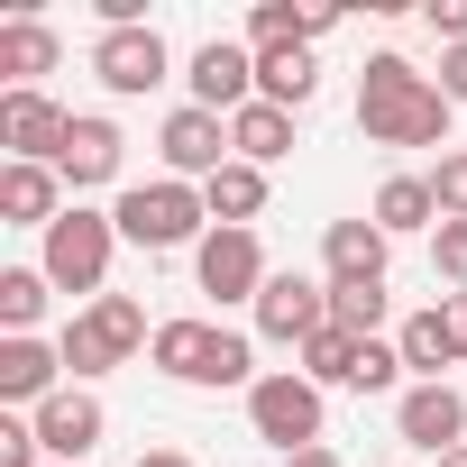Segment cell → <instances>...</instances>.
I'll use <instances>...</instances> for the list:
<instances>
[{"instance_id": "cell-1", "label": "cell", "mask_w": 467, "mask_h": 467, "mask_svg": "<svg viewBox=\"0 0 467 467\" xmlns=\"http://www.w3.org/2000/svg\"><path fill=\"white\" fill-rule=\"evenodd\" d=\"M449 110L458 101L431 74H412L403 56H367V74H358V129L376 147H449Z\"/></svg>"}, {"instance_id": "cell-2", "label": "cell", "mask_w": 467, "mask_h": 467, "mask_svg": "<svg viewBox=\"0 0 467 467\" xmlns=\"http://www.w3.org/2000/svg\"><path fill=\"white\" fill-rule=\"evenodd\" d=\"M147 358H156L174 385H202V394H220V385H257L248 330H220V321H156Z\"/></svg>"}, {"instance_id": "cell-3", "label": "cell", "mask_w": 467, "mask_h": 467, "mask_svg": "<svg viewBox=\"0 0 467 467\" xmlns=\"http://www.w3.org/2000/svg\"><path fill=\"white\" fill-rule=\"evenodd\" d=\"M110 220H119V239L147 248V257H165V248H202V239H211V202H202V183H174V174L129 183V192L110 202Z\"/></svg>"}, {"instance_id": "cell-4", "label": "cell", "mask_w": 467, "mask_h": 467, "mask_svg": "<svg viewBox=\"0 0 467 467\" xmlns=\"http://www.w3.org/2000/svg\"><path fill=\"white\" fill-rule=\"evenodd\" d=\"M156 330H147V312L129 303V294H101V303H83L74 321H65V367H74V385H92V376H110V367H129L138 348H147Z\"/></svg>"}, {"instance_id": "cell-5", "label": "cell", "mask_w": 467, "mask_h": 467, "mask_svg": "<svg viewBox=\"0 0 467 467\" xmlns=\"http://www.w3.org/2000/svg\"><path fill=\"white\" fill-rule=\"evenodd\" d=\"M110 257H119V220L74 202V211L47 229V257H37V266H47L56 294H92V303H101V294H110Z\"/></svg>"}, {"instance_id": "cell-6", "label": "cell", "mask_w": 467, "mask_h": 467, "mask_svg": "<svg viewBox=\"0 0 467 467\" xmlns=\"http://www.w3.org/2000/svg\"><path fill=\"white\" fill-rule=\"evenodd\" d=\"M248 431L275 440L285 458H294V449H321V385H312L303 367L257 376V385H248Z\"/></svg>"}, {"instance_id": "cell-7", "label": "cell", "mask_w": 467, "mask_h": 467, "mask_svg": "<svg viewBox=\"0 0 467 467\" xmlns=\"http://www.w3.org/2000/svg\"><path fill=\"white\" fill-rule=\"evenodd\" d=\"M266 248H257V229H211V239L192 248V285L211 294V303H248L257 312V294H266Z\"/></svg>"}, {"instance_id": "cell-8", "label": "cell", "mask_w": 467, "mask_h": 467, "mask_svg": "<svg viewBox=\"0 0 467 467\" xmlns=\"http://www.w3.org/2000/svg\"><path fill=\"white\" fill-rule=\"evenodd\" d=\"M92 74H101V92L138 101V92L174 83V56H165V37L138 19V28H101V37H92Z\"/></svg>"}, {"instance_id": "cell-9", "label": "cell", "mask_w": 467, "mask_h": 467, "mask_svg": "<svg viewBox=\"0 0 467 467\" xmlns=\"http://www.w3.org/2000/svg\"><path fill=\"white\" fill-rule=\"evenodd\" d=\"M394 440L421 449V458L467 449V394H458L449 376H440V385H403V394H394Z\"/></svg>"}, {"instance_id": "cell-10", "label": "cell", "mask_w": 467, "mask_h": 467, "mask_svg": "<svg viewBox=\"0 0 467 467\" xmlns=\"http://www.w3.org/2000/svg\"><path fill=\"white\" fill-rule=\"evenodd\" d=\"M156 156H165V174H174V183H211L239 147H229V119H220V110H192V101H183V110H165Z\"/></svg>"}, {"instance_id": "cell-11", "label": "cell", "mask_w": 467, "mask_h": 467, "mask_svg": "<svg viewBox=\"0 0 467 467\" xmlns=\"http://www.w3.org/2000/svg\"><path fill=\"white\" fill-rule=\"evenodd\" d=\"M330 330V285H312V275H266V294H257V339H275V348H312Z\"/></svg>"}, {"instance_id": "cell-12", "label": "cell", "mask_w": 467, "mask_h": 467, "mask_svg": "<svg viewBox=\"0 0 467 467\" xmlns=\"http://www.w3.org/2000/svg\"><path fill=\"white\" fill-rule=\"evenodd\" d=\"M28 421H37V440H47V458H56V467H83V458L110 440V412H101V394H92V385H65V394H47Z\"/></svg>"}, {"instance_id": "cell-13", "label": "cell", "mask_w": 467, "mask_h": 467, "mask_svg": "<svg viewBox=\"0 0 467 467\" xmlns=\"http://www.w3.org/2000/svg\"><path fill=\"white\" fill-rule=\"evenodd\" d=\"M192 110H220V119H239L248 101H257V56L248 47H229V37H211V47H192Z\"/></svg>"}, {"instance_id": "cell-14", "label": "cell", "mask_w": 467, "mask_h": 467, "mask_svg": "<svg viewBox=\"0 0 467 467\" xmlns=\"http://www.w3.org/2000/svg\"><path fill=\"white\" fill-rule=\"evenodd\" d=\"M65 110L47 92H0V147H10V165H56L65 156Z\"/></svg>"}, {"instance_id": "cell-15", "label": "cell", "mask_w": 467, "mask_h": 467, "mask_svg": "<svg viewBox=\"0 0 467 467\" xmlns=\"http://www.w3.org/2000/svg\"><path fill=\"white\" fill-rule=\"evenodd\" d=\"M119 156H129L119 119H101V110H74V129H65V156H56V174H65L74 192H92V183H110V174H119Z\"/></svg>"}, {"instance_id": "cell-16", "label": "cell", "mask_w": 467, "mask_h": 467, "mask_svg": "<svg viewBox=\"0 0 467 467\" xmlns=\"http://www.w3.org/2000/svg\"><path fill=\"white\" fill-rule=\"evenodd\" d=\"M385 257H394V239H385L376 220H330V229H321L330 285H385Z\"/></svg>"}, {"instance_id": "cell-17", "label": "cell", "mask_w": 467, "mask_h": 467, "mask_svg": "<svg viewBox=\"0 0 467 467\" xmlns=\"http://www.w3.org/2000/svg\"><path fill=\"white\" fill-rule=\"evenodd\" d=\"M74 202H65V174L56 165H0V220L10 229H56Z\"/></svg>"}, {"instance_id": "cell-18", "label": "cell", "mask_w": 467, "mask_h": 467, "mask_svg": "<svg viewBox=\"0 0 467 467\" xmlns=\"http://www.w3.org/2000/svg\"><path fill=\"white\" fill-rule=\"evenodd\" d=\"M47 394H65V348H47V339H0V403H47Z\"/></svg>"}, {"instance_id": "cell-19", "label": "cell", "mask_w": 467, "mask_h": 467, "mask_svg": "<svg viewBox=\"0 0 467 467\" xmlns=\"http://www.w3.org/2000/svg\"><path fill=\"white\" fill-rule=\"evenodd\" d=\"M339 28V10H294V0H257L248 10V56H275V47H321Z\"/></svg>"}, {"instance_id": "cell-20", "label": "cell", "mask_w": 467, "mask_h": 467, "mask_svg": "<svg viewBox=\"0 0 467 467\" xmlns=\"http://www.w3.org/2000/svg\"><path fill=\"white\" fill-rule=\"evenodd\" d=\"M202 202H211V229H257V211H266V165H239V156H229V165L202 183Z\"/></svg>"}, {"instance_id": "cell-21", "label": "cell", "mask_w": 467, "mask_h": 467, "mask_svg": "<svg viewBox=\"0 0 467 467\" xmlns=\"http://www.w3.org/2000/svg\"><path fill=\"white\" fill-rule=\"evenodd\" d=\"M56 56H65V37L47 19H10L0 28V74H10V92H37V74H56Z\"/></svg>"}, {"instance_id": "cell-22", "label": "cell", "mask_w": 467, "mask_h": 467, "mask_svg": "<svg viewBox=\"0 0 467 467\" xmlns=\"http://www.w3.org/2000/svg\"><path fill=\"white\" fill-rule=\"evenodd\" d=\"M385 239H412V229H440V202H431V174H385L376 183V211H367Z\"/></svg>"}, {"instance_id": "cell-23", "label": "cell", "mask_w": 467, "mask_h": 467, "mask_svg": "<svg viewBox=\"0 0 467 467\" xmlns=\"http://www.w3.org/2000/svg\"><path fill=\"white\" fill-rule=\"evenodd\" d=\"M229 147H239V165H275V156H294V110L248 101L239 119H229Z\"/></svg>"}, {"instance_id": "cell-24", "label": "cell", "mask_w": 467, "mask_h": 467, "mask_svg": "<svg viewBox=\"0 0 467 467\" xmlns=\"http://www.w3.org/2000/svg\"><path fill=\"white\" fill-rule=\"evenodd\" d=\"M47 266H0V339H37L47 321Z\"/></svg>"}, {"instance_id": "cell-25", "label": "cell", "mask_w": 467, "mask_h": 467, "mask_svg": "<svg viewBox=\"0 0 467 467\" xmlns=\"http://www.w3.org/2000/svg\"><path fill=\"white\" fill-rule=\"evenodd\" d=\"M321 92V74H312V47H275V56H257V101H275V110H303Z\"/></svg>"}, {"instance_id": "cell-26", "label": "cell", "mask_w": 467, "mask_h": 467, "mask_svg": "<svg viewBox=\"0 0 467 467\" xmlns=\"http://www.w3.org/2000/svg\"><path fill=\"white\" fill-rule=\"evenodd\" d=\"M394 348H403V376H412V385H440V367H458V358H449V330H440V303L412 312V321L394 330Z\"/></svg>"}, {"instance_id": "cell-27", "label": "cell", "mask_w": 467, "mask_h": 467, "mask_svg": "<svg viewBox=\"0 0 467 467\" xmlns=\"http://www.w3.org/2000/svg\"><path fill=\"white\" fill-rule=\"evenodd\" d=\"M358 358H367V339H348V330H321L312 348H294V367L330 394V385H358Z\"/></svg>"}, {"instance_id": "cell-28", "label": "cell", "mask_w": 467, "mask_h": 467, "mask_svg": "<svg viewBox=\"0 0 467 467\" xmlns=\"http://www.w3.org/2000/svg\"><path fill=\"white\" fill-rule=\"evenodd\" d=\"M321 285H330V275H321ZM330 330L376 339V330H385V285H330Z\"/></svg>"}, {"instance_id": "cell-29", "label": "cell", "mask_w": 467, "mask_h": 467, "mask_svg": "<svg viewBox=\"0 0 467 467\" xmlns=\"http://www.w3.org/2000/svg\"><path fill=\"white\" fill-rule=\"evenodd\" d=\"M431 275H440L449 294H467V220H440V229H431Z\"/></svg>"}, {"instance_id": "cell-30", "label": "cell", "mask_w": 467, "mask_h": 467, "mask_svg": "<svg viewBox=\"0 0 467 467\" xmlns=\"http://www.w3.org/2000/svg\"><path fill=\"white\" fill-rule=\"evenodd\" d=\"M403 385V348L394 339H367V358H358V385L348 394H394Z\"/></svg>"}, {"instance_id": "cell-31", "label": "cell", "mask_w": 467, "mask_h": 467, "mask_svg": "<svg viewBox=\"0 0 467 467\" xmlns=\"http://www.w3.org/2000/svg\"><path fill=\"white\" fill-rule=\"evenodd\" d=\"M431 202H440V220H467V147H449L431 165Z\"/></svg>"}, {"instance_id": "cell-32", "label": "cell", "mask_w": 467, "mask_h": 467, "mask_svg": "<svg viewBox=\"0 0 467 467\" xmlns=\"http://www.w3.org/2000/svg\"><path fill=\"white\" fill-rule=\"evenodd\" d=\"M37 458H47L37 421H10V412H0V467H37Z\"/></svg>"}, {"instance_id": "cell-33", "label": "cell", "mask_w": 467, "mask_h": 467, "mask_svg": "<svg viewBox=\"0 0 467 467\" xmlns=\"http://www.w3.org/2000/svg\"><path fill=\"white\" fill-rule=\"evenodd\" d=\"M421 28L440 47H467V0H421Z\"/></svg>"}, {"instance_id": "cell-34", "label": "cell", "mask_w": 467, "mask_h": 467, "mask_svg": "<svg viewBox=\"0 0 467 467\" xmlns=\"http://www.w3.org/2000/svg\"><path fill=\"white\" fill-rule=\"evenodd\" d=\"M440 330H449V358L467 367V294H440Z\"/></svg>"}, {"instance_id": "cell-35", "label": "cell", "mask_w": 467, "mask_h": 467, "mask_svg": "<svg viewBox=\"0 0 467 467\" xmlns=\"http://www.w3.org/2000/svg\"><path fill=\"white\" fill-rule=\"evenodd\" d=\"M440 92L467 101V47H440Z\"/></svg>"}, {"instance_id": "cell-36", "label": "cell", "mask_w": 467, "mask_h": 467, "mask_svg": "<svg viewBox=\"0 0 467 467\" xmlns=\"http://www.w3.org/2000/svg\"><path fill=\"white\" fill-rule=\"evenodd\" d=\"M285 467H348V458H339V449H330V440H321V449H294V458H285Z\"/></svg>"}, {"instance_id": "cell-37", "label": "cell", "mask_w": 467, "mask_h": 467, "mask_svg": "<svg viewBox=\"0 0 467 467\" xmlns=\"http://www.w3.org/2000/svg\"><path fill=\"white\" fill-rule=\"evenodd\" d=\"M138 467H192V458H183V449H147Z\"/></svg>"}, {"instance_id": "cell-38", "label": "cell", "mask_w": 467, "mask_h": 467, "mask_svg": "<svg viewBox=\"0 0 467 467\" xmlns=\"http://www.w3.org/2000/svg\"><path fill=\"white\" fill-rule=\"evenodd\" d=\"M431 467H467V449H449V458H431Z\"/></svg>"}]
</instances>
